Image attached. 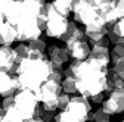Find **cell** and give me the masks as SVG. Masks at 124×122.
Here are the masks:
<instances>
[{
    "label": "cell",
    "instance_id": "obj_9",
    "mask_svg": "<svg viewBox=\"0 0 124 122\" xmlns=\"http://www.w3.org/2000/svg\"><path fill=\"white\" fill-rule=\"evenodd\" d=\"M109 94V97L102 102V109L109 115H118L124 112V90L114 88Z\"/></svg>",
    "mask_w": 124,
    "mask_h": 122
},
{
    "label": "cell",
    "instance_id": "obj_4",
    "mask_svg": "<svg viewBox=\"0 0 124 122\" xmlns=\"http://www.w3.org/2000/svg\"><path fill=\"white\" fill-rule=\"evenodd\" d=\"M13 100H15V108L22 118V122H33L34 118H40L43 108L40 106V102L37 100L34 91L18 90L13 94Z\"/></svg>",
    "mask_w": 124,
    "mask_h": 122
},
{
    "label": "cell",
    "instance_id": "obj_34",
    "mask_svg": "<svg viewBox=\"0 0 124 122\" xmlns=\"http://www.w3.org/2000/svg\"><path fill=\"white\" fill-rule=\"evenodd\" d=\"M3 113H5V110H3V108H0V122L3 121Z\"/></svg>",
    "mask_w": 124,
    "mask_h": 122
},
{
    "label": "cell",
    "instance_id": "obj_29",
    "mask_svg": "<svg viewBox=\"0 0 124 122\" xmlns=\"http://www.w3.org/2000/svg\"><path fill=\"white\" fill-rule=\"evenodd\" d=\"M112 82H114V88L124 90V80H123V78H120V77H118V78H115Z\"/></svg>",
    "mask_w": 124,
    "mask_h": 122
},
{
    "label": "cell",
    "instance_id": "obj_25",
    "mask_svg": "<svg viewBox=\"0 0 124 122\" xmlns=\"http://www.w3.org/2000/svg\"><path fill=\"white\" fill-rule=\"evenodd\" d=\"M53 116H55V110H49V109H43L41 113H40V119H41V122L53 121Z\"/></svg>",
    "mask_w": 124,
    "mask_h": 122
},
{
    "label": "cell",
    "instance_id": "obj_16",
    "mask_svg": "<svg viewBox=\"0 0 124 122\" xmlns=\"http://www.w3.org/2000/svg\"><path fill=\"white\" fill-rule=\"evenodd\" d=\"M52 6L58 13L62 15V16H67V18L70 16V13H71V0H53Z\"/></svg>",
    "mask_w": 124,
    "mask_h": 122
},
{
    "label": "cell",
    "instance_id": "obj_5",
    "mask_svg": "<svg viewBox=\"0 0 124 122\" xmlns=\"http://www.w3.org/2000/svg\"><path fill=\"white\" fill-rule=\"evenodd\" d=\"M40 13L46 18V28H44V33L47 34V37L50 38H61L62 34L65 33V29L68 27V18L67 16H62L61 13H58L52 3H43L40 7Z\"/></svg>",
    "mask_w": 124,
    "mask_h": 122
},
{
    "label": "cell",
    "instance_id": "obj_30",
    "mask_svg": "<svg viewBox=\"0 0 124 122\" xmlns=\"http://www.w3.org/2000/svg\"><path fill=\"white\" fill-rule=\"evenodd\" d=\"M114 90V82L111 80H108L106 78V84H105V90H103V93H111V91Z\"/></svg>",
    "mask_w": 124,
    "mask_h": 122
},
{
    "label": "cell",
    "instance_id": "obj_6",
    "mask_svg": "<svg viewBox=\"0 0 124 122\" xmlns=\"http://www.w3.org/2000/svg\"><path fill=\"white\" fill-rule=\"evenodd\" d=\"M62 93V85L61 82H56L53 80H46L36 91L34 94L40 103H43V109L56 110V99Z\"/></svg>",
    "mask_w": 124,
    "mask_h": 122
},
{
    "label": "cell",
    "instance_id": "obj_23",
    "mask_svg": "<svg viewBox=\"0 0 124 122\" xmlns=\"http://www.w3.org/2000/svg\"><path fill=\"white\" fill-rule=\"evenodd\" d=\"M15 52H16V54L21 59H25V57H28V53H30V46H27L25 43H19L15 47Z\"/></svg>",
    "mask_w": 124,
    "mask_h": 122
},
{
    "label": "cell",
    "instance_id": "obj_21",
    "mask_svg": "<svg viewBox=\"0 0 124 122\" xmlns=\"http://www.w3.org/2000/svg\"><path fill=\"white\" fill-rule=\"evenodd\" d=\"M93 113H95V121H96V122H109V121H111V115L106 113L102 108L96 109Z\"/></svg>",
    "mask_w": 124,
    "mask_h": 122
},
{
    "label": "cell",
    "instance_id": "obj_13",
    "mask_svg": "<svg viewBox=\"0 0 124 122\" xmlns=\"http://www.w3.org/2000/svg\"><path fill=\"white\" fill-rule=\"evenodd\" d=\"M47 57L50 60L52 66H55V68H62V65L67 63L68 59H70L67 49H62V47L55 46V44L47 47Z\"/></svg>",
    "mask_w": 124,
    "mask_h": 122
},
{
    "label": "cell",
    "instance_id": "obj_28",
    "mask_svg": "<svg viewBox=\"0 0 124 122\" xmlns=\"http://www.w3.org/2000/svg\"><path fill=\"white\" fill-rule=\"evenodd\" d=\"M115 54H118L120 57H124V46L123 44H114V50Z\"/></svg>",
    "mask_w": 124,
    "mask_h": 122
},
{
    "label": "cell",
    "instance_id": "obj_11",
    "mask_svg": "<svg viewBox=\"0 0 124 122\" xmlns=\"http://www.w3.org/2000/svg\"><path fill=\"white\" fill-rule=\"evenodd\" d=\"M19 90L18 82V75L16 74H9L6 71L0 69V96H13Z\"/></svg>",
    "mask_w": 124,
    "mask_h": 122
},
{
    "label": "cell",
    "instance_id": "obj_2",
    "mask_svg": "<svg viewBox=\"0 0 124 122\" xmlns=\"http://www.w3.org/2000/svg\"><path fill=\"white\" fill-rule=\"evenodd\" d=\"M50 71H52V63L47 56H44L43 59H30V57L22 59L16 72L19 90L36 91L47 80Z\"/></svg>",
    "mask_w": 124,
    "mask_h": 122
},
{
    "label": "cell",
    "instance_id": "obj_3",
    "mask_svg": "<svg viewBox=\"0 0 124 122\" xmlns=\"http://www.w3.org/2000/svg\"><path fill=\"white\" fill-rule=\"evenodd\" d=\"M92 106L90 100L83 96L77 94L72 96L67 104V108L64 110H61L53 116V121L56 122H86L87 121V113L90 112Z\"/></svg>",
    "mask_w": 124,
    "mask_h": 122
},
{
    "label": "cell",
    "instance_id": "obj_31",
    "mask_svg": "<svg viewBox=\"0 0 124 122\" xmlns=\"http://www.w3.org/2000/svg\"><path fill=\"white\" fill-rule=\"evenodd\" d=\"M117 24H118V31H120V35H121V37H124V16H123V18H120V19L117 21Z\"/></svg>",
    "mask_w": 124,
    "mask_h": 122
},
{
    "label": "cell",
    "instance_id": "obj_8",
    "mask_svg": "<svg viewBox=\"0 0 124 122\" xmlns=\"http://www.w3.org/2000/svg\"><path fill=\"white\" fill-rule=\"evenodd\" d=\"M21 57L16 54L15 49H10V46H0V69L9 74H16Z\"/></svg>",
    "mask_w": 124,
    "mask_h": 122
},
{
    "label": "cell",
    "instance_id": "obj_35",
    "mask_svg": "<svg viewBox=\"0 0 124 122\" xmlns=\"http://www.w3.org/2000/svg\"><path fill=\"white\" fill-rule=\"evenodd\" d=\"M121 121H123V122H124V118H123V119H121Z\"/></svg>",
    "mask_w": 124,
    "mask_h": 122
},
{
    "label": "cell",
    "instance_id": "obj_27",
    "mask_svg": "<svg viewBox=\"0 0 124 122\" xmlns=\"http://www.w3.org/2000/svg\"><path fill=\"white\" fill-rule=\"evenodd\" d=\"M89 100H90L92 103H95V104H99V103H102V102L105 100V93L93 94V96H90V97H89Z\"/></svg>",
    "mask_w": 124,
    "mask_h": 122
},
{
    "label": "cell",
    "instance_id": "obj_1",
    "mask_svg": "<svg viewBox=\"0 0 124 122\" xmlns=\"http://www.w3.org/2000/svg\"><path fill=\"white\" fill-rule=\"evenodd\" d=\"M106 71L108 68H101L90 63L89 60L74 59L72 63L64 71V75L75 78L77 93L86 96L87 99L93 94L103 93L106 84Z\"/></svg>",
    "mask_w": 124,
    "mask_h": 122
},
{
    "label": "cell",
    "instance_id": "obj_32",
    "mask_svg": "<svg viewBox=\"0 0 124 122\" xmlns=\"http://www.w3.org/2000/svg\"><path fill=\"white\" fill-rule=\"evenodd\" d=\"M87 121H95V113H93V112L87 113Z\"/></svg>",
    "mask_w": 124,
    "mask_h": 122
},
{
    "label": "cell",
    "instance_id": "obj_12",
    "mask_svg": "<svg viewBox=\"0 0 124 122\" xmlns=\"http://www.w3.org/2000/svg\"><path fill=\"white\" fill-rule=\"evenodd\" d=\"M67 52H68V56L72 57V59H78V60H83L89 56L90 53V44L86 41V40H75V41H71V43H67Z\"/></svg>",
    "mask_w": 124,
    "mask_h": 122
},
{
    "label": "cell",
    "instance_id": "obj_20",
    "mask_svg": "<svg viewBox=\"0 0 124 122\" xmlns=\"http://www.w3.org/2000/svg\"><path fill=\"white\" fill-rule=\"evenodd\" d=\"M70 99H71V96H70L68 93H64V91H62V93L58 96V99H56V109L64 110V109L67 108V104H68Z\"/></svg>",
    "mask_w": 124,
    "mask_h": 122
},
{
    "label": "cell",
    "instance_id": "obj_24",
    "mask_svg": "<svg viewBox=\"0 0 124 122\" xmlns=\"http://www.w3.org/2000/svg\"><path fill=\"white\" fill-rule=\"evenodd\" d=\"M114 71L117 72V75L120 78L124 80V57H120L117 62L114 63Z\"/></svg>",
    "mask_w": 124,
    "mask_h": 122
},
{
    "label": "cell",
    "instance_id": "obj_7",
    "mask_svg": "<svg viewBox=\"0 0 124 122\" xmlns=\"http://www.w3.org/2000/svg\"><path fill=\"white\" fill-rule=\"evenodd\" d=\"M15 28H16V40L19 43H25L33 38H37L43 33L37 25V16L19 22L18 25H15Z\"/></svg>",
    "mask_w": 124,
    "mask_h": 122
},
{
    "label": "cell",
    "instance_id": "obj_17",
    "mask_svg": "<svg viewBox=\"0 0 124 122\" xmlns=\"http://www.w3.org/2000/svg\"><path fill=\"white\" fill-rule=\"evenodd\" d=\"M61 85H62V91L64 93H68V94L77 93V81L72 77L65 75V78H62V81H61Z\"/></svg>",
    "mask_w": 124,
    "mask_h": 122
},
{
    "label": "cell",
    "instance_id": "obj_15",
    "mask_svg": "<svg viewBox=\"0 0 124 122\" xmlns=\"http://www.w3.org/2000/svg\"><path fill=\"white\" fill-rule=\"evenodd\" d=\"M59 40H62L67 44V43H71V41H75V40H86V34H84L83 29L77 25V22L72 21V22H68L65 33L62 34V37Z\"/></svg>",
    "mask_w": 124,
    "mask_h": 122
},
{
    "label": "cell",
    "instance_id": "obj_33",
    "mask_svg": "<svg viewBox=\"0 0 124 122\" xmlns=\"http://www.w3.org/2000/svg\"><path fill=\"white\" fill-rule=\"evenodd\" d=\"M5 21H6V19H5V15H3L2 12H0V25H2V24H3Z\"/></svg>",
    "mask_w": 124,
    "mask_h": 122
},
{
    "label": "cell",
    "instance_id": "obj_14",
    "mask_svg": "<svg viewBox=\"0 0 124 122\" xmlns=\"http://www.w3.org/2000/svg\"><path fill=\"white\" fill-rule=\"evenodd\" d=\"M16 41V28L10 22L5 21L0 25V46H12Z\"/></svg>",
    "mask_w": 124,
    "mask_h": 122
},
{
    "label": "cell",
    "instance_id": "obj_10",
    "mask_svg": "<svg viewBox=\"0 0 124 122\" xmlns=\"http://www.w3.org/2000/svg\"><path fill=\"white\" fill-rule=\"evenodd\" d=\"M106 31H108L106 24L101 18V15H99V18L96 21L84 25V34H86V40H89L87 41L89 44H95L96 41H99L102 37L106 35Z\"/></svg>",
    "mask_w": 124,
    "mask_h": 122
},
{
    "label": "cell",
    "instance_id": "obj_22",
    "mask_svg": "<svg viewBox=\"0 0 124 122\" xmlns=\"http://www.w3.org/2000/svg\"><path fill=\"white\" fill-rule=\"evenodd\" d=\"M28 43H30V47L31 49H37V50H41V52H44V49L47 47V46H46V41L43 38H40V37L30 40Z\"/></svg>",
    "mask_w": 124,
    "mask_h": 122
},
{
    "label": "cell",
    "instance_id": "obj_19",
    "mask_svg": "<svg viewBox=\"0 0 124 122\" xmlns=\"http://www.w3.org/2000/svg\"><path fill=\"white\" fill-rule=\"evenodd\" d=\"M87 3H90L99 13L103 12L105 9L114 6V0H87Z\"/></svg>",
    "mask_w": 124,
    "mask_h": 122
},
{
    "label": "cell",
    "instance_id": "obj_18",
    "mask_svg": "<svg viewBox=\"0 0 124 122\" xmlns=\"http://www.w3.org/2000/svg\"><path fill=\"white\" fill-rule=\"evenodd\" d=\"M99 15H101V18L105 21V24H106V25H108V24H114V22H117V21L120 19V16H118V13H117V10H115V7H114V6L105 9V10H103V12H101Z\"/></svg>",
    "mask_w": 124,
    "mask_h": 122
},
{
    "label": "cell",
    "instance_id": "obj_26",
    "mask_svg": "<svg viewBox=\"0 0 124 122\" xmlns=\"http://www.w3.org/2000/svg\"><path fill=\"white\" fill-rule=\"evenodd\" d=\"M114 7L118 13V16L123 18L124 16V0H114Z\"/></svg>",
    "mask_w": 124,
    "mask_h": 122
}]
</instances>
